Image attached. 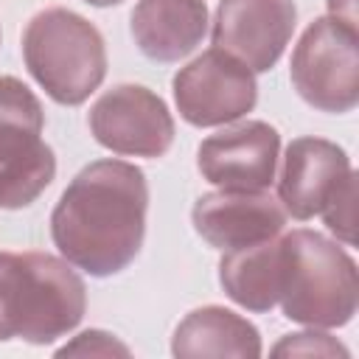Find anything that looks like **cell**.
I'll use <instances>...</instances> for the list:
<instances>
[{
	"label": "cell",
	"mask_w": 359,
	"mask_h": 359,
	"mask_svg": "<svg viewBox=\"0 0 359 359\" xmlns=\"http://www.w3.org/2000/svg\"><path fill=\"white\" fill-rule=\"evenodd\" d=\"M22 59L36 84L65 107L84 104L107 76L104 36L70 8H45L31 17Z\"/></svg>",
	"instance_id": "cell-4"
},
{
	"label": "cell",
	"mask_w": 359,
	"mask_h": 359,
	"mask_svg": "<svg viewBox=\"0 0 359 359\" xmlns=\"http://www.w3.org/2000/svg\"><path fill=\"white\" fill-rule=\"evenodd\" d=\"M84 3H90V6H118V3H123V0H84Z\"/></svg>",
	"instance_id": "cell-20"
},
{
	"label": "cell",
	"mask_w": 359,
	"mask_h": 359,
	"mask_svg": "<svg viewBox=\"0 0 359 359\" xmlns=\"http://www.w3.org/2000/svg\"><path fill=\"white\" fill-rule=\"evenodd\" d=\"M328 14L345 25L356 28V0H328Z\"/></svg>",
	"instance_id": "cell-19"
},
{
	"label": "cell",
	"mask_w": 359,
	"mask_h": 359,
	"mask_svg": "<svg viewBox=\"0 0 359 359\" xmlns=\"http://www.w3.org/2000/svg\"><path fill=\"white\" fill-rule=\"evenodd\" d=\"M356 177L348 154L323 137H297L286 146L283 168L278 177V202L292 219H311Z\"/></svg>",
	"instance_id": "cell-11"
},
{
	"label": "cell",
	"mask_w": 359,
	"mask_h": 359,
	"mask_svg": "<svg viewBox=\"0 0 359 359\" xmlns=\"http://www.w3.org/2000/svg\"><path fill=\"white\" fill-rule=\"evenodd\" d=\"M149 185L137 165L98 160L81 168L59 196L50 236L62 258L87 275L126 269L143 247Z\"/></svg>",
	"instance_id": "cell-1"
},
{
	"label": "cell",
	"mask_w": 359,
	"mask_h": 359,
	"mask_svg": "<svg viewBox=\"0 0 359 359\" xmlns=\"http://www.w3.org/2000/svg\"><path fill=\"white\" fill-rule=\"evenodd\" d=\"M275 356H348V348L339 345L334 337L320 331H300L283 337L275 348Z\"/></svg>",
	"instance_id": "cell-17"
},
{
	"label": "cell",
	"mask_w": 359,
	"mask_h": 359,
	"mask_svg": "<svg viewBox=\"0 0 359 359\" xmlns=\"http://www.w3.org/2000/svg\"><path fill=\"white\" fill-rule=\"evenodd\" d=\"M171 353L177 359H199V356L258 359L261 334L247 317L230 309L202 306L177 325L171 339Z\"/></svg>",
	"instance_id": "cell-14"
},
{
	"label": "cell",
	"mask_w": 359,
	"mask_h": 359,
	"mask_svg": "<svg viewBox=\"0 0 359 359\" xmlns=\"http://www.w3.org/2000/svg\"><path fill=\"white\" fill-rule=\"evenodd\" d=\"M90 132L115 154L163 157L174 143V118L149 87L118 84L93 104Z\"/></svg>",
	"instance_id": "cell-8"
},
{
	"label": "cell",
	"mask_w": 359,
	"mask_h": 359,
	"mask_svg": "<svg viewBox=\"0 0 359 359\" xmlns=\"http://www.w3.org/2000/svg\"><path fill=\"white\" fill-rule=\"evenodd\" d=\"M280 135L264 121H244L202 140L196 165L222 191H266L275 180Z\"/></svg>",
	"instance_id": "cell-10"
},
{
	"label": "cell",
	"mask_w": 359,
	"mask_h": 359,
	"mask_svg": "<svg viewBox=\"0 0 359 359\" xmlns=\"http://www.w3.org/2000/svg\"><path fill=\"white\" fill-rule=\"evenodd\" d=\"M39 98L14 76H0V208H28L53 180L56 157L42 140Z\"/></svg>",
	"instance_id": "cell-5"
},
{
	"label": "cell",
	"mask_w": 359,
	"mask_h": 359,
	"mask_svg": "<svg viewBox=\"0 0 359 359\" xmlns=\"http://www.w3.org/2000/svg\"><path fill=\"white\" fill-rule=\"evenodd\" d=\"M359 28L334 17L314 20L294 45L292 84L323 112H351L359 101Z\"/></svg>",
	"instance_id": "cell-6"
},
{
	"label": "cell",
	"mask_w": 359,
	"mask_h": 359,
	"mask_svg": "<svg viewBox=\"0 0 359 359\" xmlns=\"http://www.w3.org/2000/svg\"><path fill=\"white\" fill-rule=\"evenodd\" d=\"M191 222L210 247L224 252L275 238L286 224V210L266 191H213L196 199Z\"/></svg>",
	"instance_id": "cell-12"
},
{
	"label": "cell",
	"mask_w": 359,
	"mask_h": 359,
	"mask_svg": "<svg viewBox=\"0 0 359 359\" xmlns=\"http://www.w3.org/2000/svg\"><path fill=\"white\" fill-rule=\"evenodd\" d=\"M87 309L84 280L50 252H0V342L48 345L70 334Z\"/></svg>",
	"instance_id": "cell-2"
},
{
	"label": "cell",
	"mask_w": 359,
	"mask_h": 359,
	"mask_svg": "<svg viewBox=\"0 0 359 359\" xmlns=\"http://www.w3.org/2000/svg\"><path fill=\"white\" fill-rule=\"evenodd\" d=\"M297 22L294 0H222L213 17V48L252 73L269 70L286 50Z\"/></svg>",
	"instance_id": "cell-9"
},
{
	"label": "cell",
	"mask_w": 359,
	"mask_h": 359,
	"mask_svg": "<svg viewBox=\"0 0 359 359\" xmlns=\"http://www.w3.org/2000/svg\"><path fill=\"white\" fill-rule=\"evenodd\" d=\"M205 31V0H137L132 11V36L143 56L154 62L185 59L196 50Z\"/></svg>",
	"instance_id": "cell-13"
},
{
	"label": "cell",
	"mask_w": 359,
	"mask_h": 359,
	"mask_svg": "<svg viewBox=\"0 0 359 359\" xmlns=\"http://www.w3.org/2000/svg\"><path fill=\"white\" fill-rule=\"evenodd\" d=\"M174 101L191 126H222L244 118L258 101V84L247 65L210 48L174 76Z\"/></svg>",
	"instance_id": "cell-7"
},
{
	"label": "cell",
	"mask_w": 359,
	"mask_h": 359,
	"mask_svg": "<svg viewBox=\"0 0 359 359\" xmlns=\"http://www.w3.org/2000/svg\"><path fill=\"white\" fill-rule=\"evenodd\" d=\"M219 283L224 294L247 311H269L278 306L280 286V238L224 250L219 261Z\"/></svg>",
	"instance_id": "cell-15"
},
{
	"label": "cell",
	"mask_w": 359,
	"mask_h": 359,
	"mask_svg": "<svg viewBox=\"0 0 359 359\" xmlns=\"http://www.w3.org/2000/svg\"><path fill=\"white\" fill-rule=\"evenodd\" d=\"M283 317L311 328H339L353 320L359 303V275L353 258L314 230H292L280 238Z\"/></svg>",
	"instance_id": "cell-3"
},
{
	"label": "cell",
	"mask_w": 359,
	"mask_h": 359,
	"mask_svg": "<svg viewBox=\"0 0 359 359\" xmlns=\"http://www.w3.org/2000/svg\"><path fill=\"white\" fill-rule=\"evenodd\" d=\"M356 196H359V191H356V177H351V180L342 185V191H339V194L325 205V210L320 213L323 222H325V227H328L339 241H345L348 247L356 244Z\"/></svg>",
	"instance_id": "cell-16"
},
{
	"label": "cell",
	"mask_w": 359,
	"mask_h": 359,
	"mask_svg": "<svg viewBox=\"0 0 359 359\" xmlns=\"http://www.w3.org/2000/svg\"><path fill=\"white\" fill-rule=\"evenodd\" d=\"M56 356H129V348L104 331H84L70 345L59 348Z\"/></svg>",
	"instance_id": "cell-18"
}]
</instances>
